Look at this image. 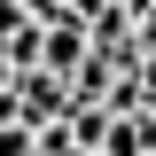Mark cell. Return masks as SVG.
Listing matches in <instances>:
<instances>
[{
    "instance_id": "5b68a950",
    "label": "cell",
    "mask_w": 156,
    "mask_h": 156,
    "mask_svg": "<svg viewBox=\"0 0 156 156\" xmlns=\"http://www.w3.org/2000/svg\"><path fill=\"white\" fill-rule=\"evenodd\" d=\"M148 156H156V148H148Z\"/></svg>"
},
{
    "instance_id": "3957f363",
    "label": "cell",
    "mask_w": 156,
    "mask_h": 156,
    "mask_svg": "<svg viewBox=\"0 0 156 156\" xmlns=\"http://www.w3.org/2000/svg\"><path fill=\"white\" fill-rule=\"evenodd\" d=\"M8 86H16V70H8V62H0V94H8Z\"/></svg>"
},
{
    "instance_id": "6da1fadb",
    "label": "cell",
    "mask_w": 156,
    "mask_h": 156,
    "mask_svg": "<svg viewBox=\"0 0 156 156\" xmlns=\"http://www.w3.org/2000/svg\"><path fill=\"white\" fill-rule=\"evenodd\" d=\"M86 55H94V47H86V23H70V16H62V23H47V31H39V70H47V78H62V86H70V70H78Z\"/></svg>"
},
{
    "instance_id": "277c9868",
    "label": "cell",
    "mask_w": 156,
    "mask_h": 156,
    "mask_svg": "<svg viewBox=\"0 0 156 156\" xmlns=\"http://www.w3.org/2000/svg\"><path fill=\"white\" fill-rule=\"evenodd\" d=\"M86 156H101V148H86Z\"/></svg>"
},
{
    "instance_id": "7a4b0ae2",
    "label": "cell",
    "mask_w": 156,
    "mask_h": 156,
    "mask_svg": "<svg viewBox=\"0 0 156 156\" xmlns=\"http://www.w3.org/2000/svg\"><path fill=\"white\" fill-rule=\"evenodd\" d=\"M148 148H156V109L109 117V133H101V156H148Z\"/></svg>"
}]
</instances>
